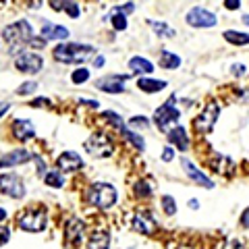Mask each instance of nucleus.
Segmentation results:
<instances>
[{"mask_svg":"<svg viewBox=\"0 0 249 249\" xmlns=\"http://www.w3.org/2000/svg\"><path fill=\"white\" fill-rule=\"evenodd\" d=\"M224 6H227V9H231V11H235V9H239V6H241V2H239V0H227V2H224Z\"/></svg>","mask_w":249,"mask_h":249,"instance_id":"43","label":"nucleus"},{"mask_svg":"<svg viewBox=\"0 0 249 249\" xmlns=\"http://www.w3.org/2000/svg\"><path fill=\"white\" fill-rule=\"evenodd\" d=\"M185 19L191 27H214L216 25V15L206 11V9H201V6L191 9L189 13H187Z\"/></svg>","mask_w":249,"mask_h":249,"instance_id":"10","label":"nucleus"},{"mask_svg":"<svg viewBox=\"0 0 249 249\" xmlns=\"http://www.w3.org/2000/svg\"><path fill=\"white\" fill-rule=\"evenodd\" d=\"M222 249H245V247H243V243H241V241H237V239H229L227 243H224Z\"/></svg>","mask_w":249,"mask_h":249,"instance_id":"37","label":"nucleus"},{"mask_svg":"<svg viewBox=\"0 0 249 249\" xmlns=\"http://www.w3.org/2000/svg\"><path fill=\"white\" fill-rule=\"evenodd\" d=\"M218 114H220V108H218V104L216 102H208L206 108L201 110V114L197 116L196 121H193V124H196V129L201 131V133H208V131H212Z\"/></svg>","mask_w":249,"mask_h":249,"instance_id":"9","label":"nucleus"},{"mask_svg":"<svg viewBox=\"0 0 249 249\" xmlns=\"http://www.w3.org/2000/svg\"><path fill=\"white\" fill-rule=\"evenodd\" d=\"M112 25L116 31H123V29H127V17L121 13H112Z\"/></svg>","mask_w":249,"mask_h":249,"instance_id":"29","label":"nucleus"},{"mask_svg":"<svg viewBox=\"0 0 249 249\" xmlns=\"http://www.w3.org/2000/svg\"><path fill=\"white\" fill-rule=\"evenodd\" d=\"M2 37L11 46H15L13 52H17V46H25V44L31 42V37H34V29H31V25H29L25 19H21L17 23H13V25L4 27Z\"/></svg>","mask_w":249,"mask_h":249,"instance_id":"2","label":"nucleus"},{"mask_svg":"<svg viewBox=\"0 0 249 249\" xmlns=\"http://www.w3.org/2000/svg\"><path fill=\"white\" fill-rule=\"evenodd\" d=\"M0 191L13 199H21L25 197V183H23V178L19 175L4 173L0 175Z\"/></svg>","mask_w":249,"mask_h":249,"instance_id":"6","label":"nucleus"},{"mask_svg":"<svg viewBox=\"0 0 249 249\" xmlns=\"http://www.w3.org/2000/svg\"><path fill=\"white\" fill-rule=\"evenodd\" d=\"M168 139H170V143L177 145L183 152L189 147V137H187V131L183 127H175L173 131H168Z\"/></svg>","mask_w":249,"mask_h":249,"instance_id":"20","label":"nucleus"},{"mask_svg":"<svg viewBox=\"0 0 249 249\" xmlns=\"http://www.w3.org/2000/svg\"><path fill=\"white\" fill-rule=\"evenodd\" d=\"M150 25L158 36H164V37H175L177 36V31L173 27H168L166 23H162V21H150Z\"/></svg>","mask_w":249,"mask_h":249,"instance_id":"26","label":"nucleus"},{"mask_svg":"<svg viewBox=\"0 0 249 249\" xmlns=\"http://www.w3.org/2000/svg\"><path fill=\"white\" fill-rule=\"evenodd\" d=\"M96 54V48L88 44H58L54 48V58L58 62H85L91 60V56Z\"/></svg>","mask_w":249,"mask_h":249,"instance_id":"1","label":"nucleus"},{"mask_svg":"<svg viewBox=\"0 0 249 249\" xmlns=\"http://www.w3.org/2000/svg\"><path fill=\"white\" fill-rule=\"evenodd\" d=\"M160 67H164V69H177V67H181V58L177 56V54L173 52H168V50H162L160 54Z\"/></svg>","mask_w":249,"mask_h":249,"instance_id":"24","label":"nucleus"},{"mask_svg":"<svg viewBox=\"0 0 249 249\" xmlns=\"http://www.w3.org/2000/svg\"><path fill=\"white\" fill-rule=\"evenodd\" d=\"M56 166L60 173H75V170H79L83 166V160L75 152H62L56 158Z\"/></svg>","mask_w":249,"mask_h":249,"instance_id":"12","label":"nucleus"},{"mask_svg":"<svg viewBox=\"0 0 249 249\" xmlns=\"http://www.w3.org/2000/svg\"><path fill=\"white\" fill-rule=\"evenodd\" d=\"M71 79H73V83H85L89 79V71L88 69H77V71L71 75Z\"/></svg>","mask_w":249,"mask_h":249,"instance_id":"31","label":"nucleus"},{"mask_svg":"<svg viewBox=\"0 0 249 249\" xmlns=\"http://www.w3.org/2000/svg\"><path fill=\"white\" fill-rule=\"evenodd\" d=\"M31 160V154L27 150H13L9 154H4L0 158V168H13V166H21V164H27Z\"/></svg>","mask_w":249,"mask_h":249,"instance_id":"13","label":"nucleus"},{"mask_svg":"<svg viewBox=\"0 0 249 249\" xmlns=\"http://www.w3.org/2000/svg\"><path fill=\"white\" fill-rule=\"evenodd\" d=\"M231 71H232V75H235V77H241V75L245 73V67L243 65H232Z\"/></svg>","mask_w":249,"mask_h":249,"instance_id":"42","label":"nucleus"},{"mask_svg":"<svg viewBox=\"0 0 249 249\" xmlns=\"http://www.w3.org/2000/svg\"><path fill=\"white\" fill-rule=\"evenodd\" d=\"M46 222H48V214H46L44 208H34L27 210L25 214H21L19 218V227L27 232H40L46 229Z\"/></svg>","mask_w":249,"mask_h":249,"instance_id":"4","label":"nucleus"},{"mask_svg":"<svg viewBox=\"0 0 249 249\" xmlns=\"http://www.w3.org/2000/svg\"><path fill=\"white\" fill-rule=\"evenodd\" d=\"M162 208H164V212L170 216V214L177 212V201L170 196H164V197H162Z\"/></svg>","mask_w":249,"mask_h":249,"instance_id":"30","label":"nucleus"},{"mask_svg":"<svg viewBox=\"0 0 249 249\" xmlns=\"http://www.w3.org/2000/svg\"><path fill=\"white\" fill-rule=\"evenodd\" d=\"M15 67L17 71L21 73H29V75H36L44 69V58L36 52H25V54H19L17 60H15Z\"/></svg>","mask_w":249,"mask_h":249,"instance_id":"7","label":"nucleus"},{"mask_svg":"<svg viewBox=\"0 0 249 249\" xmlns=\"http://www.w3.org/2000/svg\"><path fill=\"white\" fill-rule=\"evenodd\" d=\"M11 239V229L9 227H0V245H4Z\"/></svg>","mask_w":249,"mask_h":249,"instance_id":"38","label":"nucleus"},{"mask_svg":"<svg viewBox=\"0 0 249 249\" xmlns=\"http://www.w3.org/2000/svg\"><path fill=\"white\" fill-rule=\"evenodd\" d=\"M31 160H36V164H37V170H40V175H46V162L40 158V156H31Z\"/></svg>","mask_w":249,"mask_h":249,"instance_id":"39","label":"nucleus"},{"mask_svg":"<svg viewBox=\"0 0 249 249\" xmlns=\"http://www.w3.org/2000/svg\"><path fill=\"white\" fill-rule=\"evenodd\" d=\"M212 168L216 170V173H220V175H229V173H232V162L229 158H224V156H214L212 158Z\"/></svg>","mask_w":249,"mask_h":249,"instance_id":"23","label":"nucleus"},{"mask_svg":"<svg viewBox=\"0 0 249 249\" xmlns=\"http://www.w3.org/2000/svg\"><path fill=\"white\" fill-rule=\"evenodd\" d=\"M88 199L91 206H96L100 210H108L114 206L116 191H114V187L108 183H93L88 191Z\"/></svg>","mask_w":249,"mask_h":249,"instance_id":"3","label":"nucleus"},{"mask_svg":"<svg viewBox=\"0 0 249 249\" xmlns=\"http://www.w3.org/2000/svg\"><path fill=\"white\" fill-rule=\"evenodd\" d=\"M241 224H243L245 229H249V208L245 210L243 214H241Z\"/></svg>","mask_w":249,"mask_h":249,"instance_id":"44","label":"nucleus"},{"mask_svg":"<svg viewBox=\"0 0 249 249\" xmlns=\"http://www.w3.org/2000/svg\"><path fill=\"white\" fill-rule=\"evenodd\" d=\"M137 88L145 91V93H156L160 89L166 88V81H158V79H150V77H143V79H137Z\"/></svg>","mask_w":249,"mask_h":249,"instance_id":"21","label":"nucleus"},{"mask_svg":"<svg viewBox=\"0 0 249 249\" xmlns=\"http://www.w3.org/2000/svg\"><path fill=\"white\" fill-rule=\"evenodd\" d=\"M4 218H6V210H2V208H0V222H2Z\"/></svg>","mask_w":249,"mask_h":249,"instance_id":"50","label":"nucleus"},{"mask_svg":"<svg viewBox=\"0 0 249 249\" xmlns=\"http://www.w3.org/2000/svg\"><path fill=\"white\" fill-rule=\"evenodd\" d=\"M129 124L135 129H143V127H147V119L145 116H133V119L129 121Z\"/></svg>","mask_w":249,"mask_h":249,"instance_id":"35","label":"nucleus"},{"mask_svg":"<svg viewBox=\"0 0 249 249\" xmlns=\"http://www.w3.org/2000/svg\"><path fill=\"white\" fill-rule=\"evenodd\" d=\"M197 206H199V201H197V199H191V201H189V208H193V210H197Z\"/></svg>","mask_w":249,"mask_h":249,"instance_id":"48","label":"nucleus"},{"mask_svg":"<svg viewBox=\"0 0 249 249\" xmlns=\"http://www.w3.org/2000/svg\"><path fill=\"white\" fill-rule=\"evenodd\" d=\"M135 191H137V196H142V197H150L152 196V189H150V185H147L145 181H139L135 185Z\"/></svg>","mask_w":249,"mask_h":249,"instance_id":"33","label":"nucleus"},{"mask_svg":"<svg viewBox=\"0 0 249 249\" xmlns=\"http://www.w3.org/2000/svg\"><path fill=\"white\" fill-rule=\"evenodd\" d=\"M13 135L17 142H29V139H34L36 131H34V124H31V121H23V119H17L13 123Z\"/></svg>","mask_w":249,"mask_h":249,"instance_id":"15","label":"nucleus"},{"mask_svg":"<svg viewBox=\"0 0 249 249\" xmlns=\"http://www.w3.org/2000/svg\"><path fill=\"white\" fill-rule=\"evenodd\" d=\"M243 23H247V25H249V15H245V17H243Z\"/></svg>","mask_w":249,"mask_h":249,"instance_id":"51","label":"nucleus"},{"mask_svg":"<svg viewBox=\"0 0 249 249\" xmlns=\"http://www.w3.org/2000/svg\"><path fill=\"white\" fill-rule=\"evenodd\" d=\"M89 249H108L110 247V235L106 231H93L88 241Z\"/></svg>","mask_w":249,"mask_h":249,"instance_id":"19","label":"nucleus"},{"mask_svg":"<svg viewBox=\"0 0 249 249\" xmlns=\"http://www.w3.org/2000/svg\"><path fill=\"white\" fill-rule=\"evenodd\" d=\"M123 135H124V137H127V139H129V142H131V143H133V145L137 147V150H142V152L145 150V143H143V139H142V137H139V135H135V133H131V131H129V129H123Z\"/></svg>","mask_w":249,"mask_h":249,"instance_id":"28","label":"nucleus"},{"mask_svg":"<svg viewBox=\"0 0 249 249\" xmlns=\"http://www.w3.org/2000/svg\"><path fill=\"white\" fill-rule=\"evenodd\" d=\"M224 40L235 44V46H247L249 44V34H241V31H227Z\"/></svg>","mask_w":249,"mask_h":249,"instance_id":"25","label":"nucleus"},{"mask_svg":"<svg viewBox=\"0 0 249 249\" xmlns=\"http://www.w3.org/2000/svg\"><path fill=\"white\" fill-rule=\"evenodd\" d=\"M173 156H175V150H173V147H166V150L162 152V160L170 162V160H173Z\"/></svg>","mask_w":249,"mask_h":249,"instance_id":"41","label":"nucleus"},{"mask_svg":"<svg viewBox=\"0 0 249 249\" xmlns=\"http://www.w3.org/2000/svg\"><path fill=\"white\" fill-rule=\"evenodd\" d=\"M36 89H37V83H36V81H27V83L19 85V88H17V93H19V96H27V93L36 91Z\"/></svg>","mask_w":249,"mask_h":249,"instance_id":"32","label":"nucleus"},{"mask_svg":"<svg viewBox=\"0 0 249 249\" xmlns=\"http://www.w3.org/2000/svg\"><path fill=\"white\" fill-rule=\"evenodd\" d=\"M65 6H67L69 17H79V4H75V2H65Z\"/></svg>","mask_w":249,"mask_h":249,"instance_id":"36","label":"nucleus"},{"mask_svg":"<svg viewBox=\"0 0 249 249\" xmlns=\"http://www.w3.org/2000/svg\"><path fill=\"white\" fill-rule=\"evenodd\" d=\"M177 119H178V110L175 108V98H170L168 102H164L154 114V121H156V124H158L160 131H166Z\"/></svg>","mask_w":249,"mask_h":249,"instance_id":"8","label":"nucleus"},{"mask_svg":"<svg viewBox=\"0 0 249 249\" xmlns=\"http://www.w3.org/2000/svg\"><path fill=\"white\" fill-rule=\"evenodd\" d=\"M83 231H85V224L79 220V218H71V220L65 224V239H67V243L77 245V243H79V239H81V235H83Z\"/></svg>","mask_w":249,"mask_h":249,"instance_id":"16","label":"nucleus"},{"mask_svg":"<svg viewBox=\"0 0 249 249\" xmlns=\"http://www.w3.org/2000/svg\"><path fill=\"white\" fill-rule=\"evenodd\" d=\"M42 40H67L69 37V29L60 27V25H54V23L46 21L42 25Z\"/></svg>","mask_w":249,"mask_h":249,"instance_id":"17","label":"nucleus"},{"mask_svg":"<svg viewBox=\"0 0 249 249\" xmlns=\"http://www.w3.org/2000/svg\"><path fill=\"white\" fill-rule=\"evenodd\" d=\"M129 69L131 71H135V73H152L154 71V65L150 60H145V58H142V56H133L129 60Z\"/></svg>","mask_w":249,"mask_h":249,"instance_id":"22","label":"nucleus"},{"mask_svg":"<svg viewBox=\"0 0 249 249\" xmlns=\"http://www.w3.org/2000/svg\"><path fill=\"white\" fill-rule=\"evenodd\" d=\"M81 104H85V106H91V108H98V102L96 100H79Z\"/></svg>","mask_w":249,"mask_h":249,"instance_id":"47","label":"nucleus"},{"mask_svg":"<svg viewBox=\"0 0 249 249\" xmlns=\"http://www.w3.org/2000/svg\"><path fill=\"white\" fill-rule=\"evenodd\" d=\"M181 166L185 168V173H187V177H189L191 181H196L197 185H204V187H208V189H212V187H214V183L210 181V178L201 173V170H197L196 164H193L189 158H181Z\"/></svg>","mask_w":249,"mask_h":249,"instance_id":"14","label":"nucleus"},{"mask_svg":"<svg viewBox=\"0 0 249 249\" xmlns=\"http://www.w3.org/2000/svg\"><path fill=\"white\" fill-rule=\"evenodd\" d=\"M9 108H11L9 102H0V116H4L6 112H9Z\"/></svg>","mask_w":249,"mask_h":249,"instance_id":"46","label":"nucleus"},{"mask_svg":"<svg viewBox=\"0 0 249 249\" xmlns=\"http://www.w3.org/2000/svg\"><path fill=\"white\" fill-rule=\"evenodd\" d=\"M112 150H114L112 139L106 133H93L88 142H85V152L91 154L93 158H106V156L112 154Z\"/></svg>","mask_w":249,"mask_h":249,"instance_id":"5","label":"nucleus"},{"mask_svg":"<svg viewBox=\"0 0 249 249\" xmlns=\"http://www.w3.org/2000/svg\"><path fill=\"white\" fill-rule=\"evenodd\" d=\"M127 79H129V75H108V77H104V79L96 81V88L106 91V93H123L124 91L123 83Z\"/></svg>","mask_w":249,"mask_h":249,"instance_id":"11","label":"nucleus"},{"mask_svg":"<svg viewBox=\"0 0 249 249\" xmlns=\"http://www.w3.org/2000/svg\"><path fill=\"white\" fill-rule=\"evenodd\" d=\"M133 229L137 232H142V235H152L154 229H156V222H154V218L152 216H147V214H135L133 216Z\"/></svg>","mask_w":249,"mask_h":249,"instance_id":"18","label":"nucleus"},{"mask_svg":"<svg viewBox=\"0 0 249 249\" xmlns=\"http://www.w3.org/2000/svg\"><path fill=\"white\" fill-rule=\"evenodd\" d=\"M93 65H96V67H102V65H104V58H102V56H98V58H96V62H93Z\"/></svg>","mask_w":249,"mask_h":249,"instance_id":"49","label":"nucleus"},{"mask_svg":"<svg viewBox=\"0 0 249 249\" xmlns=\"http://www.w3.org/2000/svg\"><path fill=\"white\" fill-rule=\"evenodd\" d=\"M42 104L48 106V104H50V100H46V98H37V100H34V102H31V106H42Z\"/></svg>","mask_w":249,"mask_h":249,"instance_id":"45","label":"nucleus"},{"mask_svg":"<svg viewBox=\"0 0 249 249\" xmlns=\"http://www.w3.org/2000/svg\"><path fill=\"white\" fill-rule=\"evenodd\" d=\"M44 183L48 187H54V189H60V187L65 185V178H62V175H58V173H46Z\"/></svg>","mask_w":249,"mask_h":249,"instance_id":"27","label":"nucleus"},{"mask_svg":"<svg viewBox=\"0 0 249 249\" xmlns=\"http://www.w3.org/2000/svg\"><path fill=\"white\" fill-rule=\"evenodd\" d=\"M29 46H31V48H44V46H46V42L42 40V37H31Z\"/></svg>","mask_w":249,"mask_h":249,"instance_id":"40","label":"nucleus"},{"mask_svg":"<svg viewBox=\"0 0 249 249\" xmlns=\"http://www.w3.org/2000/svg\"><path fill=\"white\" fill-rule=\"evenodd\" d=\"M104 119H106V121H110V123L114 124V127H116V129H121V131L124 129V127H123V124H124V123H123V119H121V116H119V114H114V112H104Z\"/></svg>","mask_w":249,"mask_h":249,"instance_id":"34","label":"nucleus"}]
</instances>
